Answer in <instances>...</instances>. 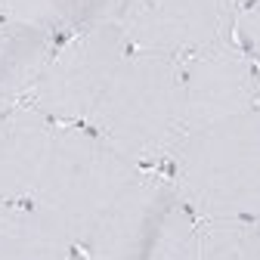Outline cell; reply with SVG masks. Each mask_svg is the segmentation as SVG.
<instances>
[{
  "instance_id": "obj_10",
  "label": "cell",
  "mask_w": 260,
  "mask_h": 260,
  "mask_svg": "<svg viewBox=\"0 0 260 260\" xmlns=\"http://www.w3.org/2000/svg\"><path fill=\"white\" fill-rule=\"evenodd\" d=\"M78 245L35 202L0 199V260H69Z\"/></svg>"
},
{
  "instance_id": "obj_16",
  "label": "cell",
  "mask_w": 260,
  "mask_h": 260,
  "mask_svg": "<svg viewBox=\"0 0 260 260\" xmlns=\"http://www.w3.org/2000/svg\"><path fill=\"white\" fill-rule=\"evenodd\" d=\"M69 260H93V257H87V254H84V251H75V254H72V257H69Z\"/></svg>"
},
{
  "instance_id": "obj_11",
  "label": "cell",
  "mask_w": 260,
  "mask_h": 260,
  "mask_svg": "<svg viewBox=\"0 0 260 260\" xmlns=\"http://www.w3.org/2000/svg\"><path fill=\"white\" fill-rule=\"evenodd\" d=\"M186 260H260V220H199Z\"/></svg>"
},
{
  "instance_id": "obj_1",
  "label": "cell",
  "mask_w": 260,
  "mask_h": 260,
  "mask_svg": "<svg viewBox=\"0 0 260 260\" xmlns=\"http://www.w3.org/2000/svg\"><path fill=\"white\" fill-rule=\"evenodd\" d=\"M87 124L134 165L165 171L186 137L180 59L130 50Z\"/></svg>"
},
{
  "instance_id": "obj_8",
  "label": "cell",
  "mask_w": 260,
  "mask_h": 260,
  "mask_svg": "<svg viewBox=\"0 0 260 260\" xmlns=\"http://www.w3.org/2000/svg\"><path fill=\"white\" fill-rule=\"evenodd\" d=\"M53 137L56 121L28 103L0 118V199H35L53 149Z\"/></svg>"
},
{
  "instance_id": "obj_12",
  "label": "cell",
  "mask_w": 260,
  "mask_h": 260,
  "mask_svg": "<svg viewBox=\"0 0 260 260\" xmlns=\"http://www.w3.org/2000/svg\"><path fill=\"white\" fill-rule=\"evenodd\" d=\"M0 16L50 31L59 41L93 25L90 0H0Z\"/></svg>"
},
{
  "instance_id": "obj_5",
  "label": "cell",
  "mask_w": 260,
  "mask_h": 260,
  "mask_svg": "<svg viewBox=\"0 0 260 260\" xmlns=\"http://www.w3.org/2000/svg\"><path fill=\"white\" fill-rule=\"evenodd\" d=\"M127 53L130 44L115 22L81 28L56 44L25 103L56 124H87Z\"/></svg>"
},
{
  "instance_id": "obj_3",
  "label": "cell",
  "mask_w": 260,
  "mask_h": 260,
  "mask_svg": "<svg viewBox=\"0 0 260 260\" xmlns=\"http://www.w3.org/2000/svg\"><path fill=\"white\" fill-rule=\"evenodd\" d=\"M140 171V165L121 155L90 124H56L53 149L31 202L44 208L81 248Z\"/></svg>"
},
{
  "instance_id": "obj_17",
  "label": "cell",
  "mask_w": 260,
  "mask_h": 260,
  "mask_svg": "<svg viewBox=\"0 0 260 260\" xmlns=\"http://www.w3.org/2000/svg\"><path fill=\"white\" fill-rule=\"evenodd\" d=\"M242 4H251V0H233V7H242Z\"/></svg>"
},
{
  "instance_id": "obj_13",
  "label": "cell",
  "mask_w": 260,
  "mask_h": 260,
  "mask_svg": "<svg viewBox=\"0 0 260 260\" xmlns=\"http://www.w3.org/2000/svg\"><path fill=\"white\" fill-rule=\"evenodd\" d=\"M230 38L236 41V47L254 65H260V0H251V4L236 7Z\"/></svg>"
},
{
  "instance_id": "obj_4",
  "label": "cell",
  "mask_w": 260,
  "mask_h": 260,
  "mask_svg": "<svg viewBox=\"0 0 260 260\" xmlns=\"http://www.w3.org/2000/svg\"><path fill=\"white\" fill-rule=\"evenodd\" d=\"M195 214L165 171H140L78 251L93 260H186Z\"/></svg>"
},
{
  "instance_id": "obj_7",
  "label": "cell",
  "mask_w": 260,
  "mask_h": 260,
  "mask_svg": "<svg viewBox=\"0 0 260 260\" xmlns=\"http://www.w3.org/2000/svg\"><path fill=\"white\" fill-rule=\"evenodd\" d=\"M180 78H183L186 134L254 112L257 65L236 47L233 38H223L180 59Z\"/></svg>"
},
{
  "instance_id": "obj_6",
  "label": "cell",
  "mask_w": 260,
  "mask_h": 260,
  "mask_svg": "<svg viewBox=\"0 0 260 260\" xmlns=\"http://www.w3.org/2000/svg\"><path fill=\"white\" fill-rule=\"evenodd\" d=\"M233 0H124L115 25L130 50L186 59L233 31Z\"/></svg>"
},
{
  "instance_id": "obj_14",
  "label": "cell",
  "mask_w": 260,
  "mask_h": 260,
  "mask_svg": "<svg viewBox=\"0 0 260 260\" xmlns=\"http://www.w3.org/2000/svg\"><path fill=\"white\" fill-rule=\"evenodd\" d=\"M124 7V0H90V16H93V25L100 22H115L118 13Z\"/></svg>"
},
{
  "instance_id": "obj_15",
  "label": "cell",
  "mask_w": 260,
  "mask_h": 260,
  "mask_svg": "<svg viewBox=\"0 0 260 260\" xmlns=\"http://www.w3.org/2000/svg\"><path fill=\"white\" fill-rule=\"evenodd\" d=\"M254 109L260 112V65H257V96H254Z\"/></svg>"
},
{
  "instance_id": "obj_9",
  "label": "cell",
  "mask_w": 260,
  "mask_h": 260,
  "mask_svg": "<svg viewBox=\"0 0 260 260\" xmlns=\"http://www.w3.org/2000/svg\"><path fill=\"white\" fill-rule=\"evenodd\" d=\"M59 38L0 16V118L28 100Z\"/></svg>"
},
{
  "instance_id": "obj_2",
  "label": "cell",
  "mask_w": 260,
  "mask_h": 260,
  "mask_svg": "<svg viewBox=\"0 0 260 260\" xmlns=\"http://www.w3.org/2000/svg\"><path fill=\"white\" fill-rule=\"evenodd\" d=\"M165 174L195 220H260V112L189 130Z\"/></svg>"
}]
</instances>
